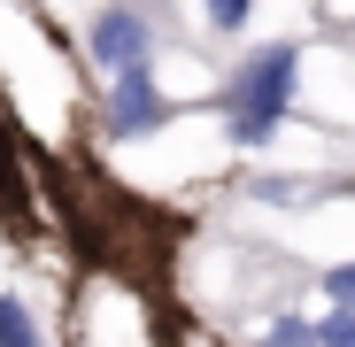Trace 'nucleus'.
Wrapping results in <instances>:
<instances>
[{
  "instance_id": "obj_1",
  "label": "nucleus",
  "mask_w": 355,
  "mask_h": 347,
  "mask_svg": "<svg viewBox=\"0 0 355 347\" xmlns=\"http://www.w3.org/2000/svg\"><path fill=\"white\" fill-rule=\"evenodd\" d=\"M293 78H302V46H293V39H278V46H263V54H248V62H240V78H232V93H224L232 139H240V147H263V139L286 124Z\"/></svg>"
},
{
  "instance_id": "obj_2",
  "label": "nucleus",
  "mask_w": 355,
  "mask_h": 347,
  "mask_svg": "<svg viewBox=\"0 0 355 347\" xmlns=\"http://www.w3.org/2000/svg\"><path fill=\"white\" fill-rule=\"evenodd\" d=\"M147 46H155V31H147L132 8H101V16H93V62H101V70H116V78H124V70H147Z\"/></svg>"
},
{
  "instance_id": "obj_3",
  "label": "nucleus",
  "mask_w": 355,
  "mask_h": 347,
  "mask_svg": "<svg viewBox=\"0 0 355 347\" xmlns=\"http://www.w3.org/2000/svg\"><path fill=\"white\" fill-rule=\"evenodd\" d=\"M162 116H170V100L155 93V70H124V78H116V100H108V132H116V139L155 132Z\"/></svg>"
},
{
  "instance_id": "obj_4",
  "label": "nucleus",
  "mask_w": 355,
  "mask_h": 347,
  "mask_svg": "<svg viewBox=\"0 0 355 347\" xmlns=\"http://www.w3.org/2000/svg\"><path fill=\"white\" fill-rule=\"evenodd\" d=\"M39 339V324H31V309L16 301V294H0V347H31Z\"/></svg>"
},
{
  "instance_id": "obj_5",
  "label": "nucleus",
  "mask_w": 355,
  "mask_h": 347,
  "mask_svg": "<svg viewBox=\"0 0 355 347\" xmlns=\"http://www.w3.org/2000/svg\"><path fill=\"white\" fill-rule=\"evenodd\" d=\"M201 8H209V24H216V31H240L255 0H201Z\"/></svg>"
},
{
  "instance_id": "obj_6",
  "label": "nucleus",
  "mask_w": 355,
  "mask_h": 347,
  "mask_svg": "<svg viewBox=\"0 0 355 347\" xmlns=\"http://www.w3.org/2000/svg\"><path fill=\"white\" fill-rule=\"evenodd\" d=\"M317 347H355V317H347V309H332V317L317 324Z\"/></svg>"
},
{
  "instance_id": "obj_7",
  "label": "nucleus",
  "mask_w": 355,
  "mask_h": 347,
  "mask_svg": "<svg viewBox=\"0 0 355 347\" xmlns=\"http://www.w3.org/2000/svg\"><path fill=\"white\" fill-rule=\"evenodd\" d=\"M270 347H317V324H302V317H278Z\"/></svg>"
},
{
  "instance_id": "obj_8",
  "label": "nucleus",
  "mask_w": 355,
  "mask_h": 347,
  "mask_svg": "<svg viewBox=\"0 0 355 347\" xmlns=\"http://www.w3.org/2000/svg\"><path fill=\"white\" fill-rule=\"evenodd\" d=\"M324 294H332V309H347V317H355V263H340V270L324 278Z\"/></svg>"
},
{
  "instance_id": "obj_9",
  "label": "nucleus",
  "mask_w": 355,
  "mask_h": 347,
  "mask_svg": "<svg viewBox=\"0 0 355 347\" xmlns=\"http://www.w3.org/2000/svg\"><path fill=\"white\" fill-rule=\"evenodd\" d=\"M31 347H39V339H31Z\"/></svg>"
}]
</instances>
